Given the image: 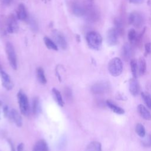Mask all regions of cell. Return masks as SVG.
Returning <instances> with one entry per match:
<instances>
[{
    "instance_id": "12",
    "label": "cell",
    "mask_w": 151,
    "mask_h": 151,
    "mask_svg": "<svg viewBox=\"0 0 151 151\" xmlns=\"http://www.w3.org/2000/svg\"><path fill=\"white\" fill-rule=\"evenodd\" d=\"M17 15L18 19L21 21H26L28 19V14L26 8L23 4H20L17 9Z\"/></svg>"
},
{
    "instance_id": "28",
    "label": "cell",
    "mask_w": 151,
    "mask_h": 151,
    "mask_svg": "<svg viewBox=\"0 0 151 151\" xmlns=\"http://www.w3.org/2000/svg\"><path fill=\"white\" fill-rule=\"evenodd\" d=\"M141 96L147 107L149 109H151V96H150V94H149L147 93L142 91L141 93Z\"/></svg>"
},
{
    "instance_id": "8",
    "label": "cell",
    "mask_w": 151,
    "mask_h": 151,
    "mask_svg": "<svg viewBox=\"0 0 151 151\" xmlns=\"http://www.w3.org/2000/svg\"><path fill=\"white\" fill-rule=\"evenodd\" d=\"M18 30V25L15 17L10 15L6 20V31L10 34L17 32Z\"/></svg>"
},
{
    "instance_id": "5",
    "label": "cell",
    "mask_w": 151,
    "mask_h": 151,
    "mask_svg": "<svg viewBox=\"0 0 151 151\" xmlns=\"http://www.w3.org/2000/svg\"><path fill=\"white\" fill-rule=\"evenodd\" d=\"M110 85L108 82L100 81L94 84L91 88V91L96 94H104L109 91Z\"/></svg>"
},
{
    "instance_id": "35",
    "label": "cell",
    "mask_w": 151,
    "mask_h": 151,
    "mask_svg": "<svg viewBox=\"0 0 151 151\" xmlns=\"http://www.w3.org/2000/svg\"><path fill=\"white\" fill-rule=\"evenodd\" d=\"M24 145L22 143H19L17 146V151H24Z\"/></svg>"
},
{
    "instance_id": "15",
    "label": "cell",
    "mask_w": 151,
    "mask_h": 151,
    "mask_svg": "<svg viewBox=\"0 0 151 151\" xmlns=\"http://www.w3.org/2000/svg\"><path fill=\"white\" fill-rule=\"evenodd\" d=\"M72 11L74 15L77 17H81L86 14V7L79 4H75L73 5Z\"/></svg>"
},
{
    "instance_id": "38",
    "label": "cell",
    "mask_w": 151,
    "mask_h": 151,
    "mask_svg": "<svg viewBox=\"0 0 151 151\" xmlns=\"http://www.w3.org/2000/svg\"><path fill=\"white\" fill-rule=\"evenodd\" d=\"M2 106V103L0 101V107ZM0 119H1V111H0Z\"/></svg>"
},
{
    "instance_id": "27",
    "label": "cell",
    "mask_w": 151,
    "mask_h": 151,
    "mask_svg": "<svg viewBox=\"0 0 151 151\" xmlns=\"http://www.w3.org/2000/svg\"><path fill=\"white\" fill-rule=\"evenodd\" d=\"M135 130L136 133L140 137H145L146 134V130L144 126L141 123H137L136 126Z\"/></svg>"
},
{
    "instance_id": "9",
    "label": "cell",
    "mask_w": 151,
    "mask_h": 151,
    "mask_svg": "<svg viewBox=\"0 0 151 151\" xmlns=\"http://www.w3.org/2000/svg\"><path fill=\"white\" fill-rule=\"evenodd\" d=\"M119 32L115 28L108 30L106 35V41L109 45H115L118 43Z\"/></svg>"
},
{
    "instance_id": "37",
    "label": "cell",
    "mask_w": 151,
    "mask_h": 151,
    "mask_svg": "<svg viewBox=\"0 0 151 151\" xmlns=\"http://www.w3.org/2000/svg\"><path fill=\"white\" fill-rule=\"evenodd\" d=\"M2 71V66H1V65L0 64V75H1V73Z\"/></svg>"
},
{
    "instance_id": "32",
    "label": "cell",
    "mask_w": 151,
    "mask_h": 151,
    "mask_svg": "<svg viewBox=\"0 0 151 151\" xmlns=\"http://www.w3.org/2000/svg\"><path fill=\"white\" fill-rule=\"evenodd\" d=\"M151 52V44L147 42L145 45V55L147 56Z\"/></svg>"
},
{
    "instance_id": "25",
    "label": "cell",
    "mask_w": 151,
    "mask_h": 151,
    "mask_svg": "<svg viewBox=\"0 0 151 151\" xmlns=\"http://www.w3.org/2000/svg\"><path fill=\"white\" fill-rule=\"evenodd\" d=\"M40 100L38 97H34L32 100V111L34 114H37L40 112Z\"/></svg>"
},
{
    "instance_id": "33",
    "label": "cell",
    "mask_w": 151,
    "mask_h": 151,
    "mask_svg": "<svg viewBox=\"0 0 151 151\" xmlns=\"http://www.w3.org/2000/svg\"><path fill=\"white\" fill-rule=\"evenodd\" d=\"M2 4H4V5L8 6L13 1V0H1Z\"/></svg>"
},
{
    "instance_id": "29",
    "label": "cell",
    "mask_w": 151,
    "mask_h": 151,
    "mask_svg": "<svg viewBox=\"0 0 151 151\" xmlns=\"http://www.w3.org/2000/svg\"><path fill=\"white\" fill-rule=\"evenodd\" d=\"M28 22L30 25V27L31 28V29L34 31V32H37L38 29V24L36 22V21L34 19V18H28Z\"/></svg>"
},
{
    "instance_id": "1",
    "label": "cell",
    "mask_w": 151,
    "mask_h": 151,
    "mask_svg": "<svg viewBox=\"0 0 151 151\" xmlns=\"http://www.w3.org/2000/svg\"><path fill=\"white\" fill-rule=\"evenodd\" d=\"M86 41L88 47L93 50H99L101 47L102 37L96 31L88 32L86 35Z\"/></svg>"
},
{
    "instance_id": "36",
    "label": "cell",
    "mask_w": 151,
    "mask_h": 151,
    "mask_svg": "<svg viewBox=\"0 0 151 151\" xmlns=\"http://www.w3.org/2000/svg\"><path fill=\"white\" fill-rule=\"evenodd\" d=\"M9 145H10V147H11V151H15V147H14L12 143L10 141H9Z\"/></svg>"
},
{
    "instance_id": "4",
    "label": "cell",
    "mask_w": 151,
    "mask_h": 151,
    "mask_svg": "<svg viewBox=\"0 0 151 151\" xmlns=\"http://www.w3.org/2000/svg\"><path fill=\"white\" fill-rule=\"evenodd\" d=\"M6 53L8 57V61L11 67L14 70H17V59L16 56V53L15 51L14 47L13 45L9 42H7L5 45Z\"/></svg>"
},
{
    "instance_id": "30",
    "label": "cell",
    "mask_w": 151,
    "mask_h": 151,
    "mask_svg": "<svg viewBox=\"0 0 151 151\" xmlns=\"http://www.w3.org/2000/svg\"><path fill=\"white\" fill-rule=\"evenodd\" d=\"M142 145L147 147H151V134L148 135L145 139H144L142 142Z\"/></svg>"
},
{
    "instance_id": "18",
    "label": "cell",
    "mask_w": 151,
    "mask_h": 151,
    "mask_svg": "<svg viewBox=\"0 0 151 151\" xmlns=\"http://www.w3.org/2000/svg\"><path fill=\"white\" fill-rule=\"evenodd\" d=\"M106 103L107 106L109 108H110V109L111 110H112L113 112H114L115 113H117L119 114H122L124 113V110L123 109L117 106L116 104L113 103L111 101L107 100Z\"/></svg>"
},
{
    "instance_id": "17",
    "label": "cell",
    "mask_w": 151,
    "mask_h": 151,
    "mask_svg": "<svg viewBox=\"0 0 151 151\" xmlns=\"http://www.w3.org/2000/svg\"><path fill=\"white\" fill-rule=\"evenodd\" d=\"M132 54V49L130 44L126 43L122 48V56L125 60H129L130 59Z\"/></svg>"
},
{
    "instance_id": "24",
    "label": "cell",
    "mask_w": 151,
    "mask_h": 151,
    "mask_svg": "<svg viewBox=\"0 0 151 151\" xmlns=\"http://www.w3.org/2000/svg\"><path fill=\"white\" fill-rule=\"evenodd\" d=\"M146 70V63L143 57H140L139 60V72L140 75L145 74Z\"/></svg>"
},
{
    "instance_id": "11",
    "label": "cell",
    "mask_w": 151,
    "mask_h": 151,
    "mask_svg": "<svg viewBox=\"0 0 151 151\" xmlns=\"http://www.w3.org/2000/svg\"><path fill=\"white\" fill-rule=\"evenodd\" d=\"M8 118L12 121L17 126L21 127L22 125V120L21 114L15 109H12L10 110Z\"/></svg>"
},
{
    "instance_id": "34",
    "label": "cell",
    "mask_w": 151,
    "mask_h": 151,
    "mask_svg": "<svg viewBox=\"0 0 151 151\" xmlns=\"http://www.w3.org/2000/svg\"><path fill=\"white\" fill-rule=\"evenodd\" d=\"M129 1L134 4H140L144 1V0H129Z\"/></svg>"
},
{
    "instance_id": "20",
    "label": "cell",
    "mask_w": 151,
    "mask_h": 151,
    "mask_svg": "<svg viewBox=\"0 0 151 151\" xmlns=\"http://www.w3.org/2000/svg\"><path fill=\"white\" fill-rule=\"evenodd\" d=\"M85 151H102L101 143L97 141L91 142L87 146Z\"/></svg>"
},
{
    "instance_id": "13",
    "label": "cell",
    "mask_w": 151,
    "mask_h": 151,
    "mask_svg": "<svg viewBox=\"0 0 151 151\" xmlns=\"http://www.w3.org/2000/svg\"><path fill=\"white\" fill-rule=\"evenodd\" d=\"M129 91L134 96L138 94L139 92V84L136 78H132L129 81Z\"/></svg>"
},
{
    "instance_id": "7",
    "label": "cell",
    "mask_w": 151,
    "mask_h": 151,
    "mask_svg": "<svg viewBox=\"0 0 151 151\" xmlns=\"http://www.w3.org/2000/svg\"><path fill=\"white\" fill-rule=\"evenodd\" d=\"M129 21L130 24L136 28H140L142 26L144 22V18L141 14L137 12H133L130 14Z\"/></svg>"
},
{
    "instance_id": "6",
    "label": "cell",
    "mask_w": 151,
    "mask_h": 151,
    "mask_svg": "<svg viewBox=\"0 0 151 151\" xmlns=\"http://www.w3.org/2000/svg\"><path fill=\"white\" fill-rule=\"evenodd\" d=\"M52 37L54 40V42L61 48L65 50L67 47V43L66 40L62 33L57 30H54L52 33Z\"/></svg>"
},
{
    "instance_id": "23",
    "label": "cell",
    "mask_w": 151,
    "mask_h": 151,
    "mask_svg": "<svg viewBox=\"0 0 151 151\" xmlns=\"http://www.w3.org/2000/svg\"><path fill=\"white\" fill-rule=\"evenodd\" d=\"M130 68H131V72L132 74V76L133 78H137V68H138V65L137 61L135 59H132L130 60Z\"/></svg>"
},
{
    "instance_id": "2",
    "label": "cell",
    "mask_w": 151,
    "mask_h": 151,
    "mask_svg": "<svg viewBox=\"0 0 151 151\" xmlns=\"http://www.w3.org/2000/svg\"><path fill=\"white\" fill-rule=\"evenodd\" d=\"M123 63L118 57L112 58L109 63L108 70L110 74L114 77L120 76L123 71Z\"/></svg>"
},
{
    "instance_id": "26",
    "label": "cell",
    "mask_w": 151,
    "mask_h": 151,
    "mask_svg": "<svg viewBox=\"0 0 151 151\" xmlns=\"http://www.w3.org/2000/svg\"><path fill=\"white\" fill-rule=\"evenodd\" d=\"M128 39L132 44H135L137 41L138 37L136 31L134 29H130L128 32Z\"/></svg>"
},
{
    "instance_id": "14",
    "label": "cell",
    "mask_w": 151,
    "mask_h": 151,
    "mask_svg": "<svg viewBox=\"0 0 151 151\" xmlns=\"http://www.w3.org/2000/svg\"><path fill=\"white\" fill-rule=\"evenodd\" d=\"M32 151H48V146L47 142L42 139L38 140L34 145Z\"/></svg>"
},
{
    "instance_id": "3",
    "label": "cell",
    "mask_w": 151,
    "mask_h": 151,
    "mask_svg": "<svg viewBox=\"0 0 151 151\" xmlns=\"http://www.w3.org/2000/svg\"><path fill=\"white\" fill-rule=\"evenodd\" d=\"M17 99L21 113L24 116H28L29 113L30 107L27 95L22 90H20L17 94Z\"/></svg>"
},
{
    "instance_id": "19",
    "label": "cell",
    "mask_w": 151,
    "mask_h": 151,
    "mask_svg": "<svg viewBox=\"0 0 151 151\" xmlns=\"http://www.w3.org/2000/svg\"><path fill=\"white\" fill-rule=\"evenodd\" d=\"M52 93L53 97L56 101V103L61 107H63L64 106V101L62 97V96L60 93V92L55 88H53L52 89Z\"/></svg>"
},
{
    "instance_id": "16",
    "label": "cell",
    "mask_w": 151,
    "mask_h": 151,
    "mask_svg": "<svg viewBox=\"0 0 151 151\" xmlns=\"http://www.w3.org/2000/svg\"><path fill=\"white\" fill-rule=\"evenodd\" d=\"M137 110L140 115L145 120H150L151 119V113L143 104H139Z\"/></svg>"
},
{
    "instance_id": "21",
    "label": "cell",
    "mask_w": 151,
    "mask_h": 151,
    "mask_svg": "<svg viewBox=\"0 0 151 151\" xmlns=\"http://www.w3.org/2000/svg\"><path fill=\"white\" fill-rule=\"evenodd\" d=\"M37 77L39 83L41 84H45L47 83V79L44 74V71L42 67H38L36 71Z\"/></svg>"
},
{
    "instance_id": "10",
    "label": "cell",
    "mask_w": 151,
    "mask_h": 151,
    "mask_svg": "<svg viewBox=\"0 0 151 151\" xmlns=\"http://www.w3.org/2000/svg\"><path fill=\"white\" fill-rule=\"evenodd\" d=\"M1 77L2 86L7 90H11L13 88L14 84L11 80L10 76L6 72L2 70L1 73Z\"/></svg>"
},
{
    "instance_id": "31",
    "label": "cell",
    "mask_w": 151,
    "mask_h": 151,
    "mask_svg": "<svg viewBox=\"0 0 151 151\" xmlns=\"http://www.w3.org/2000/svg\"><path fill=\"white\" fill-rule=\"evenodd\" d=\"M64 94L65 96V97L68 99V100H71L72 99V91L71 90V89L68 87H66L64 89Z\"/></svg>"
},
{
    "instance_id": "22",
    "label": "cell",
    "mask_w": 151,
    "mask_h": 151,
    "mask_svg": "<svg viewBox=\"0 0 151 151\" xmlns=\"http://www.w3.org/2000/svg\"><path fill=\"white\" fill-rule=\"evenodd\" d=\"M44 42L46 47L50 50H52L54 51H57L58 50L57 45L55 44L54 41H53L51 38L45 36L44 37Z\"/></svg>"
}]
</instances>
